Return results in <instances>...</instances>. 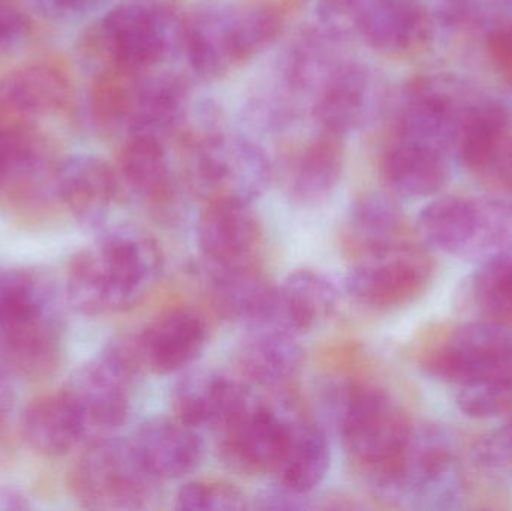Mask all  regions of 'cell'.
I'll return each instance as SVG.
<instances>
[{
  "label": "cell",
  "instance_id": "8",
  "mask_svg": "<svg viewBox=\"0 0 512 511\" xmlns=\"http://www.w3.org/2000/svg\"><path fill=\"white\" fill-rule=\"evenodd\" d=\"M159 480L141 461L134 441L93 440L72 474V491L87 509L140 510L158 495Z\"/></svg>",
  "mask_w": 512,
  "mask_h": 511
},
{
  "label": "cell",
  "instance_id": "16",
  "mask_svg": "<svg viewBox=\"0 0 512 511\" xmlns=\"http://www.w3.org/2000/svg\"><path fill=\"white\" fill-rule=\"evenodd\" d=\"M198 248L210 267L252 264L261 240V224L251 201H207L197 225Z\"/></svg>",
  "mask_w": 512,
  "mask_h": 511
},
{
  "label": "cell",
  "instance_id": "1",
  "mask_svg": "<svg viewBox=\"0 0 512 511\" xmlns=\"http://www.w3.org/2000/svg\"><path fill=\"white\" fill-rule=\"evenodd\" d=\"M162 272L158 243L137 228H114L81 249L69 264V305L87 317L116 314L138 305Z\"/></svg>",
  "mask_w": 512,
  "mask_h": 511
},
{
  "label": "cell",
  "instance_id": "26",
  "mask_svg": "<svg viewBox=\"0 0 512 511\" xmlns=\"http://www.w3.org/2000/svg\"><path fill=\"white\" fill-rule=\"evenodd\" d=\"M21 431L27 446L44 456L66 455L87 438L83 417L65 390L33 401L21 420Z\"/></svg>",
  "mask_w": 512,
  "mask_h": 511
},
{
  "label": "cell",
  "instance_id": "35",
  "mask_svg": "<svg viewBox=\"0 0 512 511\" xmlns=\"http://www.w3.org/2000/svg\"><path fill=\"white\" fill-rule=\"evenodd\" d=\"M472 296L487 320L512 323V252L487 258L472 279Z\"/></svg>",
  "mask_w": 512,
  "mask_h": 511
},
{
  "label": "cell",
  "instance_id": "9",
  "mask_svg": "<svg viewBox=\"0 0 512 511\" xmlns=\"http://www.w3.org/2000/svg\"><path fill=\"white\" fill-rule=\"evenodd\" d=\"M481 98L462 78L450 74L423 75L406 84L396 116L397 140L456 150L460 131Z\"/></svg>",
  "mask_w": 512,
  "mask_h": 511
},
{
  "label": "cell",
  "instance_id": "15",
  "mask_svg": "<svg viewBox=\"0 0 512 511\" xmlns=\"http://www.w3.org/2000/svg\"><path fill=\"white\" fill-rule=\"evenodd\" d=\"M207 324L191 309H171L129 338L143 372L179 374L194 365L207 344Z\"/></svg>",
  "mask_w": 512,
  "mask_h": 511
},
{
  "label": "cell",
  "instance_id": "13",
  "mask_svg": "<svg viewBox=\"0 0 512 511\" xmlns=\"http://www.w3.org/2000/svg\"><path fill=\"white\" fill-rule=\"evenodd\" d=\"M427 369L459 387L512 377L511 329L493 320L465 324L429 357Z\"/></svg>",
  "mask_w": 512,
  "mask_h": 511
},
{
  "label": "cell",
  "instance_id": "14",
  "mask_svg": "<svg viewBox=\"0 0 512 511\" xmlns=\"http://www.w3.org/2000/svg\"><path fill=\"white\" fill-rule=\"evenodd\" d=\"M384 104V84L369 66L346 60L313 96L319 128L345 137L372 122Z\"/></svg>",
  "mask_w": 512,
  "mask_h": 511
},
{
  "label": "cell",
  "instance_id": "42",
  "mask_svg": "<svg viewBox=\"0 0 512 511\" xmlns=\"http://www.w3.org/2000/svg\"><path fill=\"white\" fill-rule=\"evenodd\" d=\"M101 0H33L36 8L50 17H69L81 14L98 5Z\"/></svg>",
  "mask_w": 512,
  "mask_h": 511
},
{
  "label": "cell",
  "instance_id": "28",
  "mask_svg": "<svg viewBox=\"0 0 512 511\" xmlns=\"http://www.w3.org/2000/svg\"><path fill=\"white\" fill-rule=\"evenodd\" d=\"M511 138L507 108L495 99L481 96L463 123L456 153L471 173L487 179Z\"/></svg>",
  "mask_w": 512,
  "mask_h": 511
},
{
  "label": "cell",
  "instance_id": "4",
  "mask_svg": "<svg viewBox=\"0 0 512 511\" xmlns=\"http://www.w3.org/2000/svg\"><path fill=\"white\" fill-rule=\"evenodd\" d=\"M213 120L210 114L180 134L189 188L207 201L236 198L252 203L270 186L273 165L262 147L228 134Z\"/></svg>",
  "mask_w": 512,
  "mask_h": 511
},
{
  "label": "cell",
  "instance_id": "44",
  "mask_svg": "<svg viewBox=\"0 0 512 511\" xmlns=\"http://www.w3.org/2000/svg\"><path fill=\"white\" fill-rule=\"evenodd\" d=\"M14 401V384L9 377L8 369L0 363V423L11 413Z\"/></svg>",
  "mask_w": 512,
  "mask_h": 511
},
{
  "label": "cell",
  "instance_id": "29",
  "mask_svg": "<svg viewBox=\"0 0 512 511\" xmlns=\"http://www.w3.org/2000/svg\"><path fill=\"white\" fill-rule=\"evenodd\" d=\"M189 116V90L179 75L141 78L129 134L164 140L179 134Z\"/></svg>",
  "mask_w": 512,
  "mask_h": 511
},
{
  "label": "cell",
  "instance_id": "27",
  "mask_svg": "<svg viewBox=\"0 0 512 511\" xmlns=\"http://www.w3.org/2000/svg\"><path fill=\"white\" fill-rule=\"evenodd\" d=\"M337 300L336 285L327 276L316 270H294L277 287V324L303 335L328 320Z\"/></svg>",
  "mask_w": 512,
  "mask_h": 511
},
{
  "label": "cell",
  "instance_id": "24",
  "mask_svg": "<svg viewBox=\"0 0 512 511\" xmlns=\"http://www.w3.org/2000/svg\"><path fill=\"white\" fill-rule=\"evenodd\" d=\"M343 167V135L321 129L292 159L288 174L289 195L303 206L322 203L339 185Z\"/></svg>",
  "mask_w": 512,
  "mask_h": 511
},
{
  "label": "cell",
  "instance_id": "40",
  "mask_svg": "<svg viewBox=\"0 0 512 511\" xmlns=\"http://www.w3.org/2000/svg\"><path fill=\"white\" fill-rule=\"evenodd\" d=\"M29 17L14 6L0 5V51L17 47L30 33Z\"/></svg>",
  "mask_w": 512,
  "mask_h": 511
},
{
  "label": "cell",
  "instance_id": "25",
  "mask_svg": "<svg viewBox=\"0 0 512 511\" xmlns=\"http://www.w3.org/2000/svg\"><path fill=\"white\" fill-rule=\"evenodd\" d=\"M447 156L432 147L396 140L382 158V179L397 197H430L448 182Z\"/></svg>",
  "mask_w": 512,
  "mask_h": 511
},
{
  "label": "cell",
  "instance_id": "43",
  "mask_svg": "<svg viewBox=\"0 0 512 511\" xmlns=\"http://www.w3.org/2000/svg\"><path fill=\"white\" fill-rule=\"evenodd\" d=\"M487 180L495 183L499 188L505 189V191L512 192V138L508 146L505 147L501 158L487 176Z\"/></svg>",
  "mask_w": 512,
  "mask_h": 511
},
{
  "label": "cell",
  "instance_id": "5",
  "mask_svg": "<svg viewBox=\"0 0 512 511\" xmlns=\"http://www.w3.org/2000/svg\"><path fill=\"white\" fill-rule=\"evenodd\" d=\"M53 291L35 273L0 270V354L6 365L41 375L59 357V321Z\"/></svg>",
  "mask_w": 512,
  "mask_h": 511
},
{
  "label": "cell",
  "instance_id": "3",
  "mask_svg": "<svg viewBox=\"0 0 512 511\" xmlns=\"http://www.w3.org/2000/svg\"><path fill=\"white\" fill-rule=\"evenodd\" d=\"M322 405L352 464L370 485H378L411 434L408 417L384 390L358 384L331 386Z\"/></svg>",
  "mask_w": 512,
  "mask_h": 511
},
{
  "label": "cell",
  "instance_id": "45",
  "mask_svg": "<svg viewBox=\"0 0 512 511\" xmlns=\"http://www.w3.org/2000/svg\"><path fill=\"white\" fill-rule=\"evenodd\" d=\"M27 509V500L14 489L0 488V510Z\"/></svg>",
  "mask_w": 512,
  "mask_h": 511
},
{
  "label": "cell",
  "instance_id": "46",
  "mask_svg": "<svg viewBox=\"0 0 512 511\" xmlns=\"http://www.w3.org/2000/svg\"><path fill=\"white\" fill-rule=\"evenodd\" d=\"M298 0H259L256 3H264V5L273 6V8L280 9V11L285 12L288 6L294 5Z\"/></svg>",
  "mask_w": 512,
  "mask_h": 511
},
{
  "label": "cell",
  "instance_id": "7",
  "mask_svg": "<svg viewBox=\"0 0 512 511\" xmlns=\"http://www.w3.org/2000/svg\"><path fill=\"white\" fill-rule=\"evenodd\" d=\"M418 233L436 251L469 260L512 252V203L442 197L421 210Z\"/></svg>",
  "mask_w": 512,
  "mask_h": 511
},
{
  "label": "cell",
  "instance_id": "32",
  "mask_svg": "<svg viewBox=\"0 0 512 511\" xmlns=\"http://www.w3.org/2000/svg\"><path fill=\"white\" fill-rule=\"evenodd\" d=\"M0 84L9 98L33 119L60 110L68 101V81L51 66H24L6 75Z\"/></svg>",
  "mask_w": 512,
  "mask_h": 511
},
{
  "label": "cell",
  "instance_id": "37",
  "mask_svg": "<svg viewBox=\"0 0 512 511\" xmlns=\"http://www.w3.org/2000/svg\"><path fill=\"white\" fill-rule=\"evenodd\" d=\"M177 509L191 511L245 510L249 500L239 488L215 480H192L177 492Z\"/></svg>",
  "mask_w": 512,
  "mask_h": 511
},
{
  "label": "cell",
  "instance_id": "30",
  "mask_svg": "<svg viewBox=\"0 0 512 511\" xmlns=\"http://www.w3.org/2000/svg\"><path fill=\"white\" fill-rule=\"evenodd\" d=\"M120 177L132 194L152 206H167L176 194L173 167L164 140L129 135L120 153Z\"/></svg>",
  "mask_w": 512,
  "mask_h": 511
},
{
  "label": "cell",
  "instance_id": "21",
  "mask_svg": "<svg viewBox=\"0 0 512 511\" xmlns=\"http://www.w3.org/2000/svg\"><path fill=\"white\" fill-rule=\"evenodd\" d=\"M132 441L141 461L159 482L189 476L203 459V441L197 429L174 416L146 420Z\"/></svg>",
  "mask_w": 512,
  "mask_h": 511
},
{
  "label": "cell",
  "instance_id": "6",
  "mask_svg": "<svg viewBox=\"0 0 512 511\" xmlns=\"http://www.w3.org/2000/svg\"><path fill=\"white\" fill-rule=\"evenodd\" d=\"M375 489L391 500L423 509L456 507L462 498L463 479L453 434L432 423L412 426L402 452Z\"/></svg>",
  "mask_w": 512,
  "mask_h": 511
},
{
  "label": "cell",
  "instance_id": "36",
  "mask_svg": "<svg viewBox=\"0 0 512 511\" xmlns=\"http://www.w3.org/2000/svg\"><path fill=\"white\" fill-rule=\"evenodd\" d=\"M457 407L471 419H493L512 410V377L478 381L459 387Z\"/></svg>",
  "mask_w": 512,
  "mask_h": 511
},
{
  "label": "cell",
  "instance_id": "23",
  "mask_svg": "<svg viewBox=\"0 0 512 511\" xmlns=\"http://www.w3.org/2000/svg\"><path fill=\"white\" fill-rule=\"evenodd\" d=\"M210 291L216 308L248 327L277 324V288L252 264L236 267H210Z\"/></svg>",
  "mask_w": 512,
  "mask_h": 511
},
{
  "label": "cell",
  "instance_id": "12",
  "mask_svg": "<svg viewBox=\"0 0 512 511\" xmlns=\"http://www.w3.org/2000/svg\"><path fill=\"white\" fill-rule=\"evenodd\" d=\"M432 272V263L423 251L394 242L367 251L366 257L349 269L345 290L366 308H399L426 290Z\"/></svg>",
  "mask_w": 512,
  "mask_h": 511
},
{
  "label": "cell",
  "instance_id": "47",
  "mask_svg": "<svg viewBox=\"0 0 512 511\" xmlns=\"http://www.w3.org/2000/svg\"><path fill=\"white\" fill-rule=\"evenodd\" d=\"M0 185H2V183H0Z\"/></svg>",
  "mask_w": 512,
  "mask_h": 511
},
{
  "label": "cell",
  "instance_id": "20",
  "mask_svg": "<svg viewBox=\"0 0 512 511\" xmlns=\"http://www.w3.org/2000/svg\"><path fill=\"white\" fill-rule=\"evenodd\" d=\"M245 332L237 350V365L249 383L280 389L297 377L304 362L298 335L277 324L248 327Z\"/></svg>",
  "mask_w": 512,
  "mask_h": 511
},
{
  "label": "cell",
  "instance_id": "10",
  "mask_svg": "<svg viewBox=\"0 0 512 511\" xmlns=\"http://www.w3.org/2000/svg\"><path fill=\"white\" fill-rule=\"evenodd\" d=\"M185 20L174 0H123L99 26L114 68L144 72L182 47Z\"/></svg>",
  "mask_w": 512,
  "mask_h": 511
},
{
  "label": "cell",
  "instance_id": "11",
  "mask_svg": "<svg viewBox=\"0 0 512 511\" xmlns=\"http://www.w3.org/2000/svg\"><path fill=\"white\" fill-rule=\"evenodd\" d=\"M143 374L129 338L108 345L72 375L65 392L83 417L87 437L95 440L125 425L132 387Z\"/></svg>",
  "mask_w": 512,
  "mask_h": 511
},
{
  "label": "cell",
  "instance_id": "17",
  "mask_svg": "<svg viewBox=\"0 0 512 511\" xmlns=\"http://www.w3.org/2000/svg\"><path fill=\"white\" fill-rule=\"evenodd\" d=\"M291 417L252 401L221 434V452L228 464L246 473H274L288 440Z\"/></svg>",
  "mask_w": 512,
  "mask_h": 511
},
{
  "label": "cell",
  "instance_id": "33",
  "mask_svg": "<svg viewBox=\"0 0 512 511\" xmlns=\"http://www.w3.org/2000/svg\"><path fill=\"white\" fill-rule=\"evenodd\" d=\"M140 74L116 68L96 77L92 90V111L99 125L107 128L125 125L129 128L137 104Z\"/></svg>",
  "mask_w": 512,
  "mask_h": 511
},
{
  "label": "cell",
  "instance_id": "31",
  "mask_svg": "<svg viewBox=\"0 0 512 511\" xmlns=\"http://www.w3.org/2000/svg\"><path fill=\"white\" fill-rule=\"evenodd\" d=\"M331 450L327 435L318 426L292 417L288 440L274 474L289 491L310 495L327 477Z\"/></svg>",
  "mask_w": 512,
  "mask_h": 511
},
{
  "label": "cell",
  "instance_id": "34",
  "mask_svg": "<svg viewBox=\"0 0 512 511\" xmlns=\"http://www.w3.org/2000/svg\"><path fill=\"white\" fill-rule=\"evenodd\" d=\"M349 224L367 251L382 248L397 242L403 224L402 210L390 195L366 194L352 204Z\"/></svg>",
  "mask_w": 512,
  "mask_h": 511
},
{
  "label": "cell",
  "instance_id": "22",
  "mask_svg": "<svg viewBox=\"0 0 512 511\" xmlns=\"http://www.w3.org/2000/svg\"><path fill=\"white\" fill-rule=\"evenodd\" d=\"M54 183L62 203L83 224H102L119 195L116 171L96 156L66 159L57 168Z\"/></svg>",
  "mask_w": 512,
  "mask_h": 511
},
{
  "label": "cell",
  "instance_id": "39",
  "mask_svg": "<svg viewBox=\"0 0 512 511\" xmlns=\"http://www.w3.org/2000/svg\"><path fill=\"white\" fill-rule=\"evenodd\" d=\"M481 33L490 65L499 77L512 83V30H487Z\"/></svg>",
  "mask_w": 512,
  "mask_h": 511
},
{
  "label": "cell",
  "instance_id": "2",
  "mask_svg": "<svg viewBox=\"0 0 512 511\" xmlns=\"http://www.w3.org/2000/svg\"><path fill=\"white\" fill-rule=\"evenodd\" d=\"M283 21L285 12L264 3H207L186 17L182 48L195 74L218 80L271 47Z\"/></svg>",
  "mask_w": 512,
  "mask_h": 511
},
{
  "label": "cell",
  "instance_id": "41",
  "mask_svg": "<svg viewBox=\"0 0 512 511\" xmlns=\"http://www.w3.org/2000/svg\"><path fill=\"white\" fill-rule=\"evenodd\" d=\"M309 495L297 494L289 491L277 483L274 488L265 489L255 498L256 509L261 510H304L312 509Z\"/></svg>",
  "mask_w": 512,
  "mask_h": 511
},
{
  "label": "cell",
  "instance_id": "38",
  "mask_svg": "<svg viewBox=\"0 0 512 511\" xmlns=\"http://www.w3.org/2000/svg\"><path fill=\"white\" fill-rule=\"evenodd\" d=\"M474 462L487 476L507 479L512 476V420L484 435L475 444Z\"/></svg>",
  "mask_w": 512,
  "mask_h": 511
},
{
  "label": "cell",
  "instance_id": "19",
  "mask_svg": "<svg viewBox=\"0 0 512 511\" xmlns=\"http://www.w3.org/2000/svg\"><path fill=\"white\" fill-rule=\"evenodd\" d=\"M245 384L213 369H188L174 384L173 416L197 429H224L251 402Z\"/></svg>",
  "mask_w": 512,
  "mask_h": 511
},
{
  "label": "cell",
  "instance_id": "18",
  "mask_svg": "<svg viewBox=\"0 0 512 511\" xmlns=\"http://www.w3.org/2000/svg\"><path fill=\"white\" fill-rule=\"evenodd\" d=\"M355 33L379 53L406 54L424 47L435 32L421 0H355Z\"/></svg>",
  "mask_w": 512,
  "mask_h": 511
}]
</instances>
